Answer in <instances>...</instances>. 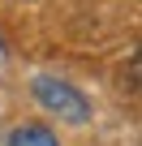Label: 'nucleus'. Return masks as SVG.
Masks as SVG:
<instances>
[{
    "mask_svg": "<svg viewBox=\"0 0 142 146\" xmlns=\"http://www.w3.org/2000/svg\"><path fill=\"white\" fill-rule=\"evenodd\" d=\"M30 95H35V103H39L43 112H52V116L65 120V125H86V120H91V99H86L78 86L60 82V78H35V82H30Z\"/></svg>",
    "mask_w": 142,
    "mask_h": 146,
    "instance_id": "nucleus-1",
    "label": "nucleus"
},
{
    "mask_svg": "<svg viewBox=\"0 0 142 146\" xmlns=\"http://www.w3.org/2000/svg\"><path fill=\"white\" fill-rule=\"evenodd\" d=\"M5 146H60V137H56V129H52V125L26 120V125H17V129L9 133V142H5Z\"/></svg>",
    "mask_w": 142,
    "mask_h": 146,
    "instance_id": "nucleus-2",
    "label": "nucleus"
}]
</instances>
